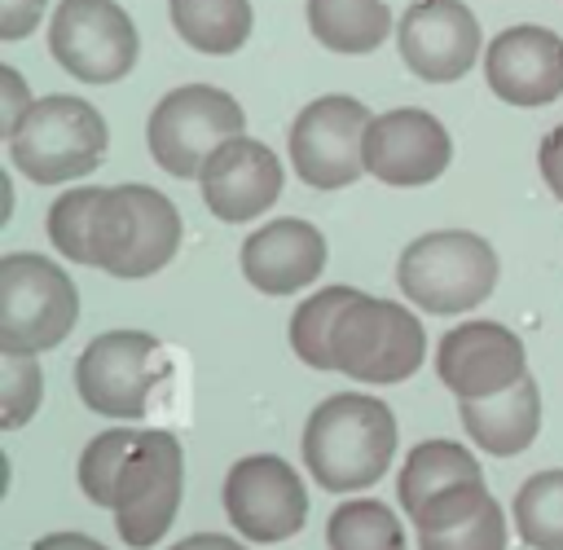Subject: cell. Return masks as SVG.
<instances>
[{"label": "cell", "mask_w": 563, "mask_h": 550, "mask_svg": "<svg viewBox=\"0 0 563 550\" xmlns=\"http://www.w3.org/2000/svg\"><path fill=\"white\" fill-rule=\"evenodd\" d=\"M79 488L88 502L114 510V528L132 550L167 537L185 493V449L172 431L110 427L79 453Z\"/></svg>", "instance_id": "6da1fadb"}, {"label": "cell", "mask_w": 563, "mask_h": 550, "mask_svg": "<svg viewBox=\"0 0 563 550\" xmlns=\"http://www.w3.org/2000/svg\"><path fill=\"white\" fill-rule=\"evenodd\" d=\"M396 458V414L361 392L325 396L303 422V466L325 493H356L387 475Z\"/></svg>", "instance_id": "7a4b0ae2"}, {"label": "cell", "mask_w": 563, "mask_h": 550, "mask_svg": "<svg viewBox=\"0 0 563 550\" xmlns=\"http://www.w3.org/2000/svg\"><path fill=\"white\" fill-rule=\"evenodd\" d=\"M497 251L466 229H435L413 238L396 260V282L422 312L453 317L479 308L497 286Z\"/></svg>", "instance_id": "3957f363"}, {"label": "cell", "mask_w": 563, "mask_h": 550, "mask_svg": "<svg viewBox=\"0 0 563 550\" xmlns=\"http://www.w3.org/2000/svg\"><path fill=\"white\" fill-rule=\"evenodd\" d=\"M110 128L84 97L48 92L31 106L22 128L9 136V163L35 185H66L101 167Z\"/></svg>", "instance_id": "277c9868"}, {"label": "cell", "mask_w": 563, "mask_h": 550, "mask_svg": "<svg viewBox=\"0 0 563 550\" xmlns=\"http://www.w3.org/2000/svg\"><path fill=\"white\" fill-rule=\"evenodd\" d=\"M180 246V211L150 185H110L92 211V264L110 277H150Z\"/></svg>", "instance_id": "5b68a950"}, {"label": "cell", "mask_w": 563, "mask_h": 550, "mask_svg": "<svg viewBox=\"0 0 563 550\" xmlns=\"http://www.w3.org/2000/svg\"><path fill=\"white\" fill-rule=\"evenodd\" d=\"M79 321V290L70 273L35 251L0 255V352L40 356L57 348Z\"/></svg>", "instance_id": "8992f818"}, {"label": "cell", "mask_w": 563, "mask_h": 550, "mask_svg": "<svg viewBox=\"0 0 563 550\" xmlns=\"http://www.w3.org/2000/svg\"><path fill=\"white\" fill-rule=\"evenodd\" d=\"M334 370L361 383H405L427 356L422 321L374 295H356L334 326Z\"/></svg>", "instance_id": "52a82bcc"}, {"label": "cell", "mask_w": 563, "mask_h": 550, "mask_svg": "<svg viewBox=\"0 0 563 550\" xmlns=\"http://www.w3.org/2000/svg\"><path fill=\"white\" fill-rule=\"evenodd\" d=\"M246 128V114L242 106L224 92V88H211V84H185V88H172L154 110H150V123H145V141H150V154L154 163L167 172V176H198L207 167V158L242 136Z\"/></svg>", "instance_id": "ba28073f"}, {"label": "cell", "mask_w": 563, "mask_h": 550, "mask_svg": "<svg viewBox=\"0 0 563 550\" xmlns=\"http://www.w3.org/2000/svg\"><path fill=\"white\" fill-rule=\"evenodd\" d=\"M167 378V352L145 330H106L75 361L79 400L106 418H141Z\"/></svg>", "instance_id": "9c48e42d"}, {"label": "cell", "mask_w": 563, "mask_h": 550, "mask_svg": "<svg viewBox=\"0 0 563 550\" xmlns=\"http://www.w3.org/2000/svg\"><path fill=\"white\" fill-rule=\"evenodd\" d=\"M374 114L347 92L308 101L290 123V167L312 189H343L365 172V132Z\"/></svg>", "instance_id": "30bf717a"}, {"label": "cell", "mask_w": 563, "mask_h": 550, "mask_svg": "<svg viewBox=\"0 0 563 550\" xmlns=\"http://www.w3.org/2000/svg\"><path fill=\"white\" fill-rule=\"evenodd\" d=\"M53 62L84 84H114L136 66L141 40L114 0H62L48 18Z\"/></svg>", "instance_id": "8fae6325"}, {"label": "cell", "mask_w": 563, "mask_h": 550, "mask_svg": "<svg viewBox=\"0 0 563 550\" xmlns=\"http://www.w3.org/2000/svg\"><path fill=\"white\" fill-rule=\"evenodd\" d=\"M224 515L229 524L255 541L273 546L303 528L308 519V493L295 466L277 453H251L238 458L224 475Z\"/></svg>", "instance_id": "7c38bea8"}, {"label": "cell", "mask_w": 563, "mask_h": 550, "mask_svg": "<svg viewBox=\"0 0 563 550\" xmlns=\"http://www.w3.org/2000/svg\"><path fill=\"white\" fill-rule=\"evenodd\" d=\"M435 370L457 400H488L528 378V352L501 321H462L444 330Z\"/></svg>", "instance_id": "4fadbf2b"}, {"label": "cell", "mask_w": 563, "mask_h": 550, "mask_svg": "<svg viewBox=\"0 0 563 550\" xmlns=\"http://www.w3.org/2000/svg\"><path fill=\"white\" fill-rule=\"evenodd\" d=\"M405 66L427 84H453L479 62V22L462 0H413L396 22Z\"/></svg>", "instance_id": "5bb4252c"}, {"label": "cell", "mask_w": 563, "mask_h": 550, "mask_svg": "<svg viewBox=\"0 0 563 550\" xmlns=\"http://www.w3.org/2000/svg\"><path fill=\"white\" fill-rule=\"evenodd\" d=\"M449 163H453V141L435 114L413 106L374 114L365 132V172L378 176L383 185L396 189L431 185L435 176H444Z\"/></svg>", "instance_id": "9a60e30c"}, {"label": "cell", "mask_w": 563, "mask_h": 550, "mask_svg": "<svg viewBox=\"0 0 563 550\" xmlns=\"http://www.w3.org/2000/svg\"><path fill=\"white\" fill-rule=\"evenodd\" d=\"M198 185H202V202L211 216H220L224 224H242V220L264 216L282 198L286 172H282V158L264 141L242 132L207 158V167L198 172Z\"/></svg>", "instance_id": "2e32d148"}, {"label": "cell", "mask_w": 563, "mask_h": 550, "mask_svg": "<svg viewBox=\"0 0 563 550\" xmlns=\"http://www.w3.org/2000/svg\"><path fill=\"white\" fill-rule=\"evenodd\" d=\"M484 79L506 106H550L563 97V35L545 26H506L484 48Z\"/></svg>", "instance_id": "e0dca14e"}, {"label": "cell", "mask_w": 563, "mask_h": 550, "mask_svg": "<svg viewBox=\"0 0 563 550\" xmlns=\"http://www.w3.org/2000/svg\"><path fill=\"white\" fill-rule=\"evenodd\" d=\"M238 264L255 290L295 295V290L312 286L317 273L325 268V238L308 220H273L242 242Z\"/></svg>", "instance_id": "ac0fdd59"}, {"label": "cell", "mask_w": 563, "mask_h": 550, "mask_svg": "<svg viewBox=\"0 0 563 550\" xmlns=\"http://www.w3.org/2000/svg\"><path fill=\"white\" fill-rule=\"evenodd\" d=\"M457 414H462V427L475 440V449H484L493 458H515L541 431V392L528 374L523 383H515L510 392H497L488 400H457Z\"/></svg>", "instance_id": "d6986e66"}, {"label": "cell", "mask_w": 563, "mask_h": 550, "mask_svg": "<svg viewBox=\"0 0 563 550\" xmlns=\"http://www.w3.org/2000/svg\"><path fill=\"white\" fill-rule=\"evenodd\" d=\"M479 480L484 475H479L475 453H466L453 440H422L400 466V506L413 519L427 502H435V497H444L462 484H479Z\"/></svg>", "instance_id": "ffe728a7"}, {"label": "cell", "mask_w": 563, "mask_h": 550, "mask_svg": "<svg viewBox=\"0 0 563 550\" xmlns=\"http://www.w3.org/2000/svg\"><path fill=\"white\" fill-rule=\"evenodd\" d=\"M308 31L330 53H374L391 31L387 0H308Z\"/></svg>", "instance_id": "44dd1931"}, {"label": "cell", "mask_w": 563, "mask_h": 550, "mask_svg": "<svg viewBox=\"0 0 563 550\" xmlns=\"http://www.w3.org/2000/svg\"><path fill=\"white\" fill-rule=\"evenodd\" d=\"M176 35L211 57H229L251 40V0H167Z\"/></svg>", "instance_id": "7402d4cb"}, {"label": "cell", "mask_w": 563, "mask_h": 550, "mask_svg": "<svg viewBox=\"0 0 563 550\" xmlns=\"http://www.w3.org/2000/svg\"><path fill=\"white\" fill-rule=\"evenodd\" d=\"M361 290H352V286H321L317 295H308L299 308H295V317H290V348H295V356L303 361V365H312V370H334V326H339V317H343V308L356 299Z\"/></svg>", "instance_id": "603a6c76"}, {"label": "cell", "mask_w": 563, "mask_h": 550, "mask_svg": "<svg viewBox=\"0 0 563 550\" xmlns=\"http://www.w3.org/2000/svg\"><path fill=\"white\" fill-rule=\"evenodd\" d=\"M325 541H330V550H405V528L387 502L352 497V502L334 506V515L325 524Z\"/></svg>", "instance_id": "cb8c5ba5"}, {"label": "cell", "mask_w": 563, "mask_h": 550, "mask_svg": "<svg viewBox=\"0 0 563 550\" xmlns=\"http://www.w3.org/2000/svg\"><path fill=\"white\" fill-rule=\"evenodd\" d=\"M515 528L532 550H563V471H537L519 484Z\"/></svg>", "instance_id": "d4e9b609"}, {"label": "cell", "mask_w": 563, "mask_h": 550, "mask_svg": "<svg viewBox=\"0 0 563 550\" xmlns=\"http://www.w3.org/2000/svg\"><path fill=\"white\" fill-rule=\"evenodd\" d=\"M97 202H101V189L84 185V189H66L48 207V238L70 264H92V211H97Z\"/></svg>", "instance_id": "484cf974"}, {"label": "cell", "mask_w": 563, "mask_h": 550, "mask_svg": "<svg viewBox=\"0 0 563 550\" xmlns=\"http://www.w3.org/2000/svg\"><path fill=\"white\" fill-rule=\"evenodd\" d=\"M44 400V370L35 356L0 352V431H18Z\"/></svg>", "instance_id": "4316f807"}, {"label": "cell", "mask_w": 563, "mask_h": 550, "mask_svg": "<svg viewBox=\"0 0 563 550\" xmlns=\"http://www.w3.org/2000/svg\"><path fill=\"white\" fill-rule=\"evenodd\" d=\"M418 550H506V519L501 506L488 502L475 519L449 532H418Z\"/></svg>", "instance_id": "83f0119b"}, {"label": "cell", "mask_w": 563, "mask_h": 550, "mask_svg": "<svg viewBox=\"0 0 563 550\" xmlns=\"http://www.w3.org/2000/svg\"><path fill=\"white\" fill-rule=\"evenodd\" d=\"M488 502H493V493L484 488V480H479V484H462V488H453V493L427 502V506L413 515V528H418V532H449V528L475 519Z\"/></svg>", "instance_id": "f1b7e54d"}, {"label": "cell", "mask_w": 563, "mask_h": 550, "mask_svg": "<svg viewBox=\"0 0 563 550\" xmlns=\"http://www.w3.org/2000/svg\"><path fill=\"white\" fill-rule=\"evenodd\" d=\"M31 106H35V97H31L26 79L13 66H0V132L13 136L22 128V119L31 114Z\"/></svg>", "instance_id": "f546056e"}, {"label": "cell", "mask_w": 563, "mask_h": 550, "mask_svg": "<svg viewBox=\"0 0 563 550\" xmlns=\"http://www.w3.org/2000/svg\"><path fill=\"white\" fill-rule=\"evenodd\" d=\"M44 9H48V0H0V40L13 44L22 35H31L40 26Z\"/></svg>", "instance_id": "4dcf8cb0"}, {"label": "cell", "mask_w": 563, "mask_h": 550, "mask_svg": "<svg viewBox=\"0 0 563 550\" xmlns=\"http://www.w3.org/2000/svg\"><path fill=\"white\" fill-rule=\"evenodd\" d=\"M537 163H541V176H545L550 194L563 202V123L545 132V141H541V150H537Z\"/></svg>", "instance_id": "1f68e13d"}, {"label": "cell", "mask_w": 563, "mask_h": 550, "mask_svg": "<svg viewBox=\"0 0 563 550\" xmlns=\"http://www.w3.org/2000/svg\"><path fill=\"white\" fill-rule=\"evenodd\" d=\"M31 550H106V546L97 537H88V532H48Z\"/></svg>", "instance_id": "d6a6232c"}, {"label": "cell", "mask_w": 563, "mask_h": 550, "mask_svg": "<svg viewBox=\"0 0 563 550\" xmlns=\"http://www.w3.org/2000/svg\"><path fill=\"white\" fill-rule=\"evenodd\" d=\"M172 550H246V546L233 541V537H220V532H194V537L176 541Z\"/></svg>", "instance_id": "836d02e7"}, {"label": "cell", "mask_w": 563, "mask_h": 550, "mask_svg": "<svg viewBox=\"0 0 563 550\" xmlns=\"http://www.w3.org/2000/svg\"><path fill=\"white\" fill-rule=\"evenodd\" d=\"M0 198H4V202H0V224H4L9 211H13V180H9V176H0Z\"/></svg>", "instance_id": "e575fe53"}]
</instances>
